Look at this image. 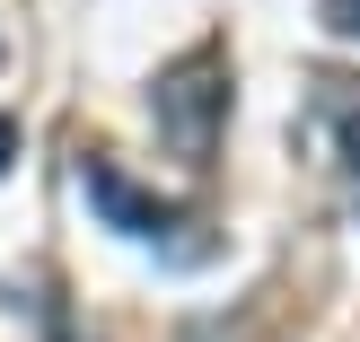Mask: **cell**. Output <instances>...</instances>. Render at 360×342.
I'll use <instances>...</instances> for the list:
<instances>
[{
	"instance_id": "277c9868",
	"label": "cell",
	"mask_w": 360,
	"mask_h": 342,
	"mask_svg": "<svg viewBox=\"0 0 360 342\" xmlns=\"http://www.w3.org/2000/svg\"><path fill=\"white\" fill-rule=\"evenodd\" d=\"M326 27L334 35H360V0H326Z\"/></svg>"
},
{
	"instance_id": "7a4b0ae2",
	"label": "cell",
	"mask_w": 360,
	"mask_h": 342,
	"mask_svg": "<svg viewBox=\"0 0 360 342\" xmlns=\"http://www.w3.org/2000/svg\"><path fill=\"white\" fill-rule=\"evenodd\" d=\"M79 185H88V202L105 211V228H123V237H167V228H176V202L141 193L132 176H123L115 158H97V150L79 158Z\"/></svg>"
},
{
	"instance_id": "6da1fadb",
	"label": "cell",
	"mask_w": 360,
	"mask_h": 342,
	"mask_svg": "<svg viewBox=\"0 0 360 342\" xmlns=\"http://www.w3.org/2000/svg\"><path fill=\"white\" fill-rule=\"evenodd\" d=\"M220 114H229V62L202 44V53H185V62L158 79V132H167L176 158H193V167H202L211 140H220Z\"/></svg>"
},
{
	"instance_id": "5b68a950",
	"label": "cell",
	"mask_w": 360,
	"mask_h": 342,
	"mask_svg": "<svg viewBox=\"0 0 360 342\" xmlns=\"http://www.w3.org/2000/svg\"><path fill=\"white\" fill-rule=\"evenodd\" d=\"M9 158H18V123L0 114V176H9Z\"/></svg>"
},
{
	"instance_id": "3957f363",
	"label": "cell",
	"mask_w": 360,
	"mask_h": 342,
	"mask_svg": "<svg viewBox=\"0 0 360 342\" xmlns=\"http://www.w3.org/2000/svg\"><path fill=\"white\" fill-rule=\"evenodd\" d=\"M316 114L334 123V150L360 167V79H334L326 70V79H316Z\"/></svg>"
}]
</instances>
